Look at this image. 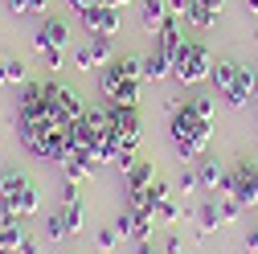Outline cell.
<instances>
[{"mask_svg": "<svg viewBox=\"0 0 258 254\" xmlns=\"http://www.w3.org/2000/svg\"><path fill=\"white\" fill-rule=\"evenodd\" d=\"M168 136H172V148L180 152V160L184 164H197L201 156H205V148H209V140H213V123H205L197 111L184 103V107L172 111Z\"/></svg>", "mask_w": 258, "mask_h": 254, "instance_id": "cell-1", "label": "cell"}, {"mask_svg": "<svg viewBox=\"0 0 258 254\" xmlns=\"http://www.w3.org/2000/svg\"><path fill=\"white\" fill-rule=\"evenodd\" d=\"M0 209L5 213H17V217H33L37 209H41V193H37V184L29 180L25 172H5L0 176Z\"/></svg>", "mask_w": 258, "mask_h": 254, "instance_id": "cell-2", "label": "cell"}, {"mask_svg": "<svg viewBox=\"0 0 258 254\" xmlns=\"http://www.w3.org/2000/svg\"><path fill=\"white\" fill-rule=\"evenodd\" d=\"M209 70H213L209 45L197 41V37H184V45H180V53L172 61V78L180 86H197V82H209Z\"/></svg>", "mask_w": 258, "mask_h": 254, "instance_id": "cell-3", "label": "cell"}, {"mask_svg": "<svg viewBox=\"0 0 258 254\" xmlns=\"http://www.w3.org/2000/svg\"><path fill=\"white\" fill-rule=\"evenodd\" d=\"M41 90H45V111H49V119L57 127H70V123H78L86 115V103H82V94L74 86L49 78V82H41Z\"/></svg>", "mask_w": 258, "mask_h": 254, "instance_id": "cell-4", "label": "cell"}, {"mask_svg": "<svg viewBox=\"0 0 258 254\" xmlns=\"http://www.w3.org/2000/svg\"><path fill=\"white\" fill-rule=\"evenodd\" d=\"M17 136H21V144H25V152L29 156H37V160H53V152H57V144H61V136H66V127H57V123H25V119H17Z\"/></svg>", "mask_w": 258, "mask_h": 254, "instance_id": "cell-5", "label": "cell"}, {"mask_svg": "<svg viewBox=\"0 0 258 254\" xmlns=\"http://www.w3.org/2000/svg\"><path fill=\"white\" fill-rule=\"evenodd\" d=\"M217 193L238 197L246 209H258V160H238L234 168H225V180Z\"/></svg>", "mask_w": 258, "mask_h": 254, "instance_id": "cell-6", "label": "cell"}, {"mask_svg": "<svg viewBox=\"0 0 258 254\" xmlns=\"http://www.w3.org/2000/svg\"><path fill=\"white\" fill-rule=\"evenodd\" d=\"M99 94H103L107 103H115V107H140V82L127 78L115 61L99 74Z\"/></svg>", "mask_w": 258, "mask_h": 254, "instance_id": "cell-7", "label": "cell"}, {"mask_svg": "<svg viewBox=\"0 0 258 254\" xmlns=\"http://www.w3.org/2000/svg\"><path fill=\"white\" fill-rule=\"evenodd\" d=\"M115 61V41L111 37H86L78 49H74V66L86 74V70H107Z\"/></svg>", "mask_w": 258, "mask_h": 254, "instance_id": "cell-8", "label": "cell"}, {"mask_svg": "<svg viewBox=\"0 0 258 254\" xmlns=\"http://www.w3.org/2000/svg\"><path fill=\"white\" fill-rule=\"evenodd\" d=\"M107 115H111V127H115V136L123 140V148H140V132H144L140 107H115V103H107Z\"/></svg>", "mask_w": 258, "mask_h": 254, "instance_id": "cell-9", "label": "cell"}, {"mask_svg": "<svg viewBox=\"0 0 258 254\" xmlns=\"http://www.w3.org/2000/svg\"><path fill=\"white\" fill-rule=\"evenodd\" d=\"M119 13H123V9H107V5H94V9L78 13L86 37H115V33H119Z\"/></svg>", "mask_w": 258, "mask_h": 254, "instance_id": "cell-10", "label": "cell"}, {"mask_svg": "<svg viewBox=\"0 0 258 254\" xmlns=\"http://www.w3.org/2000/svg\"><path fill=\"white\" fill-rule=\"evenodd\" d=\"M17 119H25V123H45V119H49V111H45V90H41V82H25V86H21ZM49 123H53V119H49Z\"/></svg>", "mask_w": 258, "mask_h": 254, "instance_id": "cell-11", "label": "cell"}, {"mask_svg": "<svg viewBox=\"0 0 258 254\" xmlns=\"http://www.w3.org/2000/svg\"><path fill=\"white\" fill-rule=\"evenodd\" d=\"M66 41H70V21L66 17H45L37 25V33H33V45L41 53L45 49H66Z\"/></svg>", "mask_w": 258, "mask_h": 254, "instance_id": "cell-12", "label": "cell"}, {"mask_svg": "<svg viewBox=\"0 0 258 254\" xmlns=\"http://www.w3.org/2000/svg\"><path fill=\"white\" fill-rule=\"evenodd\" d=\"M225 103H230L234 111H242L246 103H254V66H238L230 90H225Z\"/></svg>", "mask_w": 258, "mask_h": 254, "instance_id": "cell-13", "label": "cell"}, {"mask_svg": "<svg viewBox=\"0 0 258 254\" xmlns=\"http://www.w3.org/2000/svg\"><path fill=\"white\" fill-rule=\"evenodd\" d=\"M180 45H184V33H180V21H176V17H168L164 25L156 29V49L164 53L168 61H176V53H180Z\"/></svg>", "mask_w": 258, "mask_h": 254, "instance_id": "cell-14", "label": "cell"}, {"mask_svg": "<svg viewBox=\"0 0 258 254\" xmlns=\"http://www.w3.org/2000/svg\"><path fill=\"white\" fill-rule=\"evenodd\" d=\"M25 238H29V234H25V217H17V213H5V209H0V246L17 254V246H21Z\"/></svg>", "mask_w": 258, "mask_h": 254, "instance_id": "cell-15", "label": "cell"}, {"mask_svg": "<svg viewBox=\"0 0 258 254\" xmlns=\"http://www.w3.org/2000/svg\"><path fill=\"white\" fill-rule=\"evenodd\" d=\"M217 17H221V0H192L188 13H184V21H188L192 29H213Z\"/></svg>", "mask_w": 258, "mask_h": 254, "instance_id": "cell-16", "label": "cell"}, {"mask_svg": "<svg viewBox=\"0 0 258 254\" xmlns=\"http://www.w3.org/2000/svg\"><path fill=\"white\" fill-rule=\"evenodd\" d=\"M123 176H127V193H148L156 180V168H152V160H136Z\"/></svg>", "mask_w": 258, "mask_h": 254, "instance_id": "cell-17", "label": "cell"}, {"mask_svg": "<svg viewBox=\"0 0 258 254\" xmlns=\"http://www.w3.org/2000/svg\"><path fill=\"white\" fill-rule=\"evenodd\" d=\"M192 168H197V180H201V188H205V193H217V188H221V180H225V168H221L217 160L201 156V160L192 164Z\"/></svg>", "mask_w": 258, "mask_h": 254, "instance_id": "cell-18", "label": "cell"}, {"mask_svg": "<svg viewBox=\"0 0 258 254\" xmlns=\"http://www.w3.org/2000/svg\"><path fill=\"white\" fill-rule=\"evenodd\" d=\"M172 13H168V0H140V21L144 29H160Z\"/></svg>", "mask_w": 258, "mask_h": 254, "instance_id": "cell-19", "label": "cell"}, {"mask_svg": "<svg viewBox=\"0 0 258 254\" xmlns=\"http://www.w3.org/2000/svg\"><path fill=\"white\" fill-rule=\"evenodd\" d=\"M144 78L148 82H160V78H172V61L160 53V49H152L148 57H144Z\"/></svg>", "mask_w": 258, "mask_h": 254, "instance_id": "cell-20", "label": "cell"}, {"mask_svg": "<svg viewBox=\"0 0 258 254\" xmlns=\"http://www.w3.org/2000/svg\"><path fill=\"white\" fill-rule=\"evenodd\" d=\"M25 78H29V66L21 57H5L0 61V86H25Z\"/></svg>", "mask_w": 258, "mask_h": 254, "instance_id": "cell-21", "label": "cell"}, {"mask_svg": "<svg viewBox=\"0 0 258 254\" xmlns=\"http://www.w3.org/2000/svg\"><path fill=\"white\" fill-rule=\"evenodd\" d=\"M197 226H201V230H197L201 238H209V234L221 226V209H217V201H201V205H197Z\"/></svg>", "mask_w": 258, "mask_h": 254, "instance_id": "cell-22", "label": "cell"}, {"mask_svg": "<svg viewBox=\"0 0 258 254\" xmlns=\"http://www.w3.org/2000/svg\"><path fill=\"white\" fill-rule=\"evenodd\" d=\"M57 213H61V221H66V234H70V238H74V234H82V226H86V209H82V201L61 205Z\"/></svg>", "mask_w": 258, "mask_h": 254, "instance_id": "cell-23", "label": "cell"}, {"mask_svg": "<svg viewBox=\"0 0 258 254\" xmlns=\"http://www.w3.org/2000/svg\"><path fill=\"white\" fill-rule=\"evenodd\" d=\"M234 74H238V61H230V57H225V61H213V70H209V82L225 94V90H230V82H234Z\"/></svg>", "mask_w": 258, "mask_h": 254, "instance_id": "cell-24", "label": "cell"}, {"mask_svg": "<svg viewBox=\"0 0 258 254\" xmlns=\"http://www.w3.org/2000/svg\"><path fill=\"white\" fill-rule=\"evenodd\" d=\"M13 17H49V0H9Z\"/></svg>", "mask_w": 258, "mask_h": 254, "instance_id": "cell-25", "label": "cell"}, {"mask_svg": "<svg viewBox=\"0 0 258 254\" xmlns=\"http://www.w3.org/2000/svg\"><path fill=\"white\" fill-rule=\"evenodd\" d=\"M136 230H140V217H136V209H123V213L115 217V234L136 242Z\"/></svg>", "mask_w": 258, "mask_h": 254, "instance_id": "cell-26", "label": "cell"}, {"mask_svg": "<svg viewBox=\"0 0 258 254\" xmlns=\"http://www.w3.org/2000/svg\"><path fill=\"white\" fill-rule=\"evenodd\" d=\"M184 103H188L192 111H197V115H201L205 123H213V111H217V103L209 99V94H192V99H184Z\"/></svg>", "mask_w": 258, "mask_h": 254, "instance_id": "cell-27", "label": "cell"}, {"mask_svg": "<svg viewBox=\"0 0 258 254\" xmlns=\"http://www.w3.org/2000/svg\"><path fill=\"white\" fill-rule=\"evenodd\" d=\"M217 209H221V221H238L246 205H242L238 197H217Z\"/></svg>", "mask_w": 258, "mask_h": 254, "instance_id": "cell-28", "label": "cell"}, {"mask_svg": "<svg viewBox=\"0 0 258 254\" xmlns=\"http://www.w3.org/2000/svg\"><path fill=\"white\" fill-rule=\"evenodd\" d=\"M45 238H49V242L70 238V234H66V221H61V213H49V217H45Z\"/></svg>", "mask_w": 258, "mask_h": 254, "instance_id": "cell-29", "label": "cell"}, {"mask_svg": "<svg viewBox=\"0 0 258 254\" xmlns=\"http://www.w3.org/2000/svg\"><path fill=\"white\" fill-rule=\"evenodd\" d=\"M119 242H123V238L115 234V226H111V230H99V234H94V246H99V254H111Z\"/></svg>", "mask_w": 258, "mask_h": 254, "instance_id": "cell-30", "label": "cell"}, {"mask_svg": "<svg viewBox=\"0 0 258 254\" xmlns=\"http://www.w3.org/2000/svg\"><path fill=\"white\" fill-rule=\"evenodd\" d=\"M176 184H180V193H184V197H192V193L201 188V180H197V168H180Z\"/></svg>", "mask_w": 258, "mask_h": 254, "instance_id": "cell-31", "label": "cell"}, {"mask_svg": "<svg viewBox=\"0 0 258 254\" xmlns=\"http://www.w3.org/2000/svg\"><path fill=\"white\" fill-rule=\"evenodd\" d=\"M156 217L164 221V226H172V221H180V209H176V201H172V197H164V201H160V209H156Z\"/></svg>", "mask_w": 258, "mask_h": 254, "instance_id": "cell-32", "label": "cell"}, {"mask_svg": "<svg viewBox=\"0 0 258 254\" xmlns=\"http://www.w3.org/2000/svg\"><path fill=\"white\" fill-rule=\"evenodd\" d=\"M41 57H45V66H49V74H57V70H61V61H66V53H61V49H45Z\"/></svg>", "mask_w": 258, "mask_h": 254, "instance_id": "cell-33", "label": "cell"}, {"mask_svg": "<svg viewBox=\"0 0 258 254\" xmlns=\"http://www.w3.org/2000/svg\"><path fill=\"white\" fill-rule=\"evenodd\" d=\"M188 5H192V0H168V13H172V17L180 21V17L188 13Z\"/></svg>", "mask_w": 258, "mask_h": 254, "instance_id": "cell-34", "label": "cell"}, {"mask_svg": "<svg viewBox=\"0 0 258 254\" xmlns=\"http://www.w3.org/2000/svg\"><path fill=\"white\" fill-rule=\"evenodd\" d=\"M94 5H103V0H70L74 13H86V9H94Z\"/></svg>", "mask_w": 258, "mask_h": 254, "instance_id": "cell-35", "label": "cell"}, {"mask_svg": "<svg viewBox=\"0 0 258 254\" xmlns=\"http://www.w3.org/2000/svg\"><path fill=\"white\" fill-rule=\"evenodd\" d=\"M17 254H41V250H37V242H33V238H25V242L17 246Z\"/></svg>", "mask_w": 258, "mask_h": 254, "instance_id": "cell-36", "label": "cell"}, {"mask_svg": "<svg viewBox=\"0 0 258 254\" xmlns=\"http://www.w3.org/2000/svg\"><path fill=\"white\" fill-rule=\"evenodd\" d=\"M164 254H180V238H176V234L164 242Z\"/></svg>", "mask_w": 258, "mask_h": 254, "instance_id": "cell-37", "label": "cell"}, {"mask_svg": "<svg viewBox=\"0 0 258 254\" xmlns=\"http://www.w3.org/2000/svg\"><path fill=\"white\" fill-rule=\"evenodd\" d=\"M246 250H250V254H258V230H250V234H246Z\"/></svg>", "mask_w": 258, "mask_h": 254, "instance_id": "cell-38", "label": "cell"}, {"mask_svg": "<svg viewBox=\"0 0 258 254\" xmlns=\"http://www.w3.org/2000/svg\"><path fill=\"white\" fill-rule=\"evenodd\" d=\"M136 254H156V250H152V238H148V242H136Z\"/></svg>", "mask_w": 258, "mask_h": 254, "instance_id": "cell-39", "label": "cell"}, {"mask_svg": "<svg viewBox=\"0 0 258 254\" xmlns=\"http://www.w3.org/2000/svg\"><path fill=\"white\" fill-rule=\"evenodd\" d=\"M103 5H107V9H127L132 0H103Z\"/></svg>", "mask_w": 258, "mask_h": 254, "instance_id": "cell-40", "label": "cell"}, {"mask_svg": "<svg viewBox=\"0 0 258 254\" xmlns=\"http://www.w3.org/2000/svg\"><path fill=\"white\" fill-rule=\"evenodd\" d=\"M254 107H258V66H254Z\"/></svg>", "mask_w": 258, "mask_h": 254, "instance_id": "cell-41", "label": "cell"}, {"mask_svg": "<svg viewBox=\"0 0 258 254\" xmlns=\"http://www.w3.org/2000/svg\"><path fill=\"white\" fill-rule=\"evenodd\" d=\"M246 13H258V0H246Z\"/></svg>", "mask_w": 258, "mask_h": 254, "instance_id": "cell-42", "label": "cell"}, {"mask_svg": "<svg viewBox=\"0 0 258 254\" xmlns=\"http://www.w3.org/2000/svg\"><path fill=\"white\" fill-rule=\"evenodd\" d=\"M0 254H13V250H5V246H0Z\"/></svg>", "mask_w": 258, "mask_h": 254, "instance_id": "cell-43", "label": "cell"}]
</instances>
